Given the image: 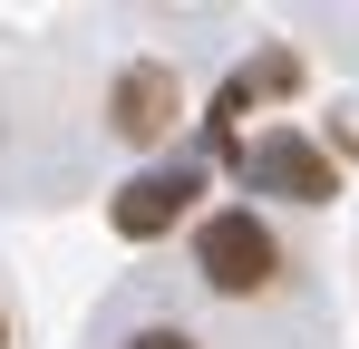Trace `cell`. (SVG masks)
I'll list each match as a JSON object with an SVG mask.
<instances>
[{
    "mask_svg": "<svg viewBox=\"0 0 359 349\" xmlns=\"http://www.w3.org/2000/svg\"><path fill=\"white\" fill-rule=\"evenodd\" d=\"M233 165H243V184H252V194H292V204H330V194H340V165H330L311 136H292V126L252 136Z\"/></svg>",
    "mask_w": 359,
    "mask_h": 349,
    "instance_id": "cell-1",
    "label": "cell"
},
{
    "mask_svg": "<svg viewBox=\"0 0 359 349\" xmlns=\"http://www.w3.org/2000/svg\"><path fill=\"white\" fill-rule=\"evenodd\" d=\"M272 262H282V252H272V233L252 224V214H214V224L194 233V272L214 291H233V301L272 282Z\"/></svg>",
    "mask_w": 359,
    "mask_h": 349,
    "instance_id": "cell-2",
    "label": "cell"
},
{
    "mask_svg": "<svg viewBox=\"0 0 359 349\" xmlns=\"http://www.w3.org/2000/svg\"><path fill=\"white\" fill-rule=\"evenodd\" d=\"M184 204H194V174H184V165H175V174H136V184L117 194V233H126V242H146V233L175 224Z\"/></svg>",
    "mask_w": 359,
    "mask_h": 349,
    "instance_id": "cell-3",
    "label": "cell"
},
{
    "mask_svg": "<svg viewBox=\"0 0 359 349\" xmlns=\"http://www.w3.org/2000/svg\"><path fill=\"white\" fill-rule=\"evenodd\" d=\"M117 126L126 136H165L175 126V68H126L117 78Z\"/></svg>",
    "mask_w": 359,
    "mask_h": 349,
    "instance_id": "cell-4",
    "label": "cell"
},
{
    "mask_svg": "<svg viewBox=\"0 0 359 349\" xmlns=\"http://www.w3.org/2000/svg\"><path fill=\"white\" fill-rule=\"evenodd\" d=\"M126 349H194V340H184V330H136Z\"/></svg>",
    "mask_w": 359,
    "mask_h": 349,
    "instance_id": "cell-5",
    "label": "cell"
}]
</instances>
